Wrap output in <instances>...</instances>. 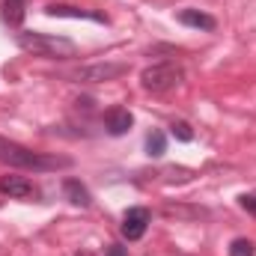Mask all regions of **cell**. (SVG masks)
Instances as JSON below:
<instances>
[{
  "label": "cell",
  "mask_w": 256,
  "mask_h": 256,
  "mask_svg": "<svg viewBox=\"0 0 256 256\" xmlns=\"http://www.w3.org/2000/svg\"><path fill=\"white\" fill-rule=\"evenodd\" d=\"M0 164H9L15 170H36V173H45V170H63L72 167V158L66 155H42V152H33L15 140H6L0 137Z\"/></svg>",
  "instance_id": "obj_1"
},
{
  "label": "cell",
  "mask_w": 256,
  "mask_h": 256,
  "mask_svg": "<svg viewBox=\"0 0 256 256\" xmlns=\"http://www.w3.org/2000/svg\"><path fill=\"white\" fill-rule=\"evenodd\" d=\"M18 45L33 57H48V60H68L78 51L72 39L48 36V33H18Z\"/></svg>",
  "instance_id": "obj_2"
},
{
  "label": "cell",
  "mask_w": 256,
  "mask_h": 256,
  "mask_svg": "<svg viewBox=\"0 0 256 256\" xmlns=\"http://www.w3.org/2000/svg\"><path fill=\"white\" fill-rule=\"evenodd\" d=\"M182 78H185V74H182V68H179L176 63H158V66L143 68L140 84H143L146 92H167V90L179 86Z\"/></svg>",
  "instance_id": "obj_3"
},
{
  "label": "cell",
  "mask_w": 256,
  "mask_h": 256,
  "mask_svg": "<svg viewBox=\"0 0 256 256\" xmlns=\"http://www.w3.org/2000/svg\"><path fill=\"white\" fill-rule=\"evenodd\" d=\"M128 66L126 63H92V66H80L74 72H68L72 80H116L120 74H126Z\"/></svg>",
  "instance_id": "obj_4"
},
{
  "label": "cell",
  "mask_w": 256,
  "mask_h": 256,
  "mask_svg": "<svg viewBox=\"0 0 256 256\" xmlns=\"http://www.w3.org/2000/svg\"><path fill=\"white\" fill-rule=\"evenodd\" d=\"M146 226H149V212L146 208H128L126 218H122V236H126L128 242H137V238H143V232H146Z\"/></svg>",
  "instance_id": "obj_5"
},
{
  "label": "cell",
  "mask_w": 256,
  "mask_h": 256,
  "mask_svg": "<svg viewBox=\"0 0 256 256\" xmlns=\"http://www.w3.org/2000/svg\"><path fill=\"white\" fill-rule=\"evenodd\" d=\"M45 12L51 18H90V21H98V24L108 21L102 12H90V9H80V6H66V3H51V6H45Z\"/></svg>",
  "instance_id": "obj_6"
},
{
  "label": "cell",
  "mask_w": 256,
  "mask_h": 256,
  "mask_svg": "<svg viewBox=\"0 0 256 256\" xmlns=\"http://www.w3.org/2000/svg\"><path fill=\"white\" fill-rule=\"evenodd\" d=\"M0 191L15 196V200H30V196H36V185L27 182L24 176H3L0 179Z\"/></svg>",
  "instance_id": "obj_7"
},
{
  "label": "cell",
  "mask_w": 256,
  "mask_h": 256,
  "mask_svg": "<svg viewBox=\"0 0 256 256\" xmlns=\"http://www.w3.org/2000/svg\"><path fill=\"white\" fill-rule=\"evenodd\" d=\"M131 126H134V116L128 114L126 108H110V110L104 114V128H108V134H114V137L126 134Z\"/></svg>",
  "instance_id": "obj_8"
},
{
  "label": "cell",
  "mask_w": 256,
  "mask_h": 256,
  "mask_svg": "<svg viewBox=\"0 0 256 256\" xmlns=\"http://www.w3.org/2000/svg\"><path fill=\"white\" fill-rule=\"evenodd\" d=\"M179 21L188 24V27H196V30H208V33L218 27V21L212 15H206V12H200V9H182L179 12Z\"/></svg>",
  "instance_id": "obj_9"
},
{
  "label": "cell",
  "mask_w": 256,
  "mask_h": 256,
  "mask_svg": "<svg viewBox=\"0 0 256 256\" xmlns=\"http://www.w3.org/2000/svg\"><path fill=\"white\" fill-rule=\"evenodd\" d=\"M63 191H66V196H68V202H74V206H90L92 202V196H90V191L78 182V179H66V185H63Z\"/></svg>",
  "instance_id": "obj_10"
},
{
  "label": "cell",
  "mask_w": 256,
  "mask_h": 256,
  "mask_svg": "<svg viewBox=\"0 0 256 256\" xmlns=\"http://www.w3.org/2000/svg\"><path fill=\"white\" fill-rule=\"evenodd\" d=\"M0 9H3V18H6L12 27H18V24L24 21V0H3Z\"/></svg>",
  "instance_id": "obj_11"
},
{
  "label": "cell",
  "mask_w": 256,
  "mask_h": 256,
  "mask_svg": "<svg viewBox=\"0 0 256 256\" xmlns=\"http://www.w3.org/2000/svg\"><path fill=\"white\" fill-rule=\"evenodd\" d=\"M146 152H149L152 158H161V155L167 152V137H164L161 131H152V134L146 137Z\"/></svg>",
  "instance_id": "obj_12"
},
{
  "label": "cell",
  "mask_w": 256,
  "mask_h": 256,
  "mask_svg": "<svg viewBox=\"0 0 256 256\" xmlns=\"http://www.w3.org/2000/svg\"><path fill=\"white\" fill-rule=\"evenodd\" d=\"M256 248L254 242H248V238H236L232 244H230V256H254Z\"/></svg>",
  "instance_id": "obj_13"
},
{
  "label": "cell",
  "mask_w": 256,
  "mask_h": 256,
  "mask_svg": "<svg viewBox=\"0 0 256 256\" xmlns=\"http://www.w3.org/2000/svg\"><path fill=\"white\" fill-rule=\"evenodd\" d=\"M170 131H173V137H176V140H182V143L194 140V131H191V126H188V122H173V126H170Z\"/></svg>",
  "instance_id": "obj_14"
},
{
  "label": "cell",
  "mask_w": 256,
  "mask_h": 256,
  "mask_svg": "<svg viewBox=\"0 0 256 256\" xmlns=\"http://www.w3.org/2000/svg\"><path fill=\"white\" fill-rule=\"evenodd\" d=\"M238 202H242V208H248V212H254L256 214V194H242Z\"/></svg>",
  "instance_id": "obj_15"
},
{
  "label": "cell",
  "mask_w": 256,
  "mask_h": 256,
  "mask_svg": "<svg viewBox=\"0 0 256 256\" xmlns=\"http://www.w3.org/2000/svg\"><path fill=\"white\" fill-rule=\"evenodd\" d=\"M108 256H126V248H120V244H110Z\"/></svg>",
  "instance_id": "obj_16"
}]
</instances>
